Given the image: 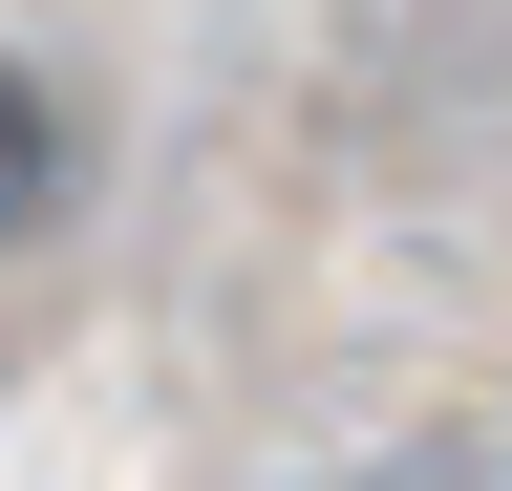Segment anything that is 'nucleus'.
I'll use <instances>...</instances> for the list:
<instances>
[{"mask_svg":"<svg viewBox=\"0 0 512 491\" xmlns=\"http://www.w3.org/2000/svg\"><path fill=\"white\" fill-rule=\"evenodd\" d=\"M64 193H86V129H64V86L22 65V43H0V257H22Z\"/></svg>","mask_w":512,"mask_h":491,"instance_id":"f257e3e1","label":"nucleus"},{"mask_svg":"<svg viewBox=\"0 0 512 491\" xmlns=\"http://www.w3.org/2000/svg\"><path fill=\"white\" fill-rule=\"evenodd\" d=\"M320 491H491L470 449H363V470H320Z\"/></svg>","mask_w":512,"mask_h":491,"instance_id":"f03ea898","label":"nucleus"}]
</instances>
